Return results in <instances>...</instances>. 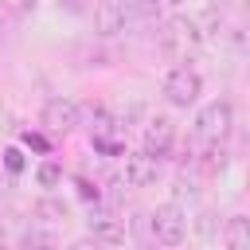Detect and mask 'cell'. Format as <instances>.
<instances>
[{"label": "cell", "instance_id": "1", "mask_svg": "<svg viewBox=\"0 0 250 250\" xmlns=\"http://www.w3.org/2000/svg\"><path fill=\"white\" fill-rule=\"evenodd\" d=\"M230 125H234V105L219 98V102H207V105L199 109V117H195V137L207 141V145H219V141H227Z\"/></svg>", "mask_w": 250, "mask_h": 250}, {"label": "cell", "instance_id": "2", "mask_svg": "<svg viewBox=\"0 0 250 250\" xmlns=\"http://www.w3.org/2000/svg\"><path fill=\"white\" fill-rule=\"evenodd\" d=\"M199 94H203V78H199L191 66H172V70H168V78H164V98H168V105L188 109V105L199 102Z\"/></svg>", "mask_w": 250, "mask_h": 250}, {"label": "cell", "instance_id": "3", "mask_svg": "<svg viewBox=\"0 0 250 250\" xmlns=\"http://www.w3.org/2000/svg\"><path fill=\"white\" fill-rule=\"evenodd\" d=\"M152 234H156V242L160 246H180L184 242V234H188V215L176 207V203H160L156 211H152Z\"/></svg>", "mask_w": 250, "mask_h": 250}, {"label": "cell", "instance_id": "4", "mask_svg": "<svg viewBox=\"0 0 250 250\" xmlns=\"http://www.w3.org/2000/svg\"><path fill=\"white\" fill-rule=\"evenodd\" d=\"M43 125H47L51 133H70V129H78V125H82L78 102H70V98H51V102L43 105Z\"/></svg>", "mask_w": 250, "mask_h": 250}, {"label": "cell", "instance_id": "5", "mask_svg": "<svg viewBox=\"0 0 250 250\" xmlns=\"http://www.w3.org/2000/svg\"><path fill=\"white\" fill-rule=\"evenodd\" d=\"M172 145H176V125H172V117H152L148 125H145V156H152L156 164L172 152Z\"/></svg>", "mask_w": 250, "mask_h": 250}, {"label": "cell", "instance_id": "6", "mask_svg": "<svg viewBox=\"0 0 250 250\" xmlns=\"http://www.w3.org/2000/svg\"><path fill=\"white\" fill-rule=\"evenodd\" d=\"M195 43H199V35H195V23H188V20H172V23L160 31V47H164L172 59H184Z\"/></svg>", "mask_w": 250, "mask_h": 250}, {"label": "cell", "instance_id": "7", "mask_svg": "<svg viewBox=\"0 0 250 250\" xmlns=\"http://www.w3.org/2000/svg\"><path fill=\"white\" fill-rule=\"evenodd\" d=\"M86 223H90V238H94V242H102V246H121V242H125V223H121L117 215L94 207Z\"/></svg>", "mask_w": 250, "mask_h": 250}, {"label": "cell", "instance_id": "8", "mask_svg": "<svg viewBox=\"0 0 250 250\" xmlns=\"http://www.w3.org/2000/svg\"><path fill=\"white\" fill-rule=\"evenodd\" d=\"M121 176H125V188H148V184H156L160 164H156L152 156H145V152H125Z\"/></svg>", "mask_w": 250, "mask_h": 250}, {"label": "cell", "instance_id": "9", "mask_svg": "<svg viewBox=\"0 0 250 250\" xmlns=\"http://www.w3.org/2000/svg\"><path fill=\"white\" fill-rule=\"evenodd\" d=\"M129 20V0H98L94 4V27L98 35H117Z\"/></svg>", "mask_w": 250, "mask_h": 250}, {"label": "cell", "instance_id": "10", "mask_svg": "<svg viewBox=\"0 0 250 250\" xmlns=\"http://www.w3.org/2000/svg\"><path fill=\"white\" fill-rule=\"evenodd\" d=\"M223 242H227V250H250V219L230 215L227 227H223Z\"/></svg>", "mask_w": 250, "mask_h": 250}, {"label": "cell", "instance_id": "11", "mask_svg": "<svg viewBox=\"0 0 250 250\" xmlns=\"http://www.w3.org/2000/svg\"><path fill=\"white\" fill-rule=\"evenodd\" d=\"M35 180H39V188H55V184L62 180V164H55V160H43V164L35 168Z\"/></svg>", "mask_w": 250, "mask_h": 250}, {"label": "cell", "instance_id": "12", "mask_svg": "<svg viewBox=\"0 0 250 250\" xmlns=\"http://www.w3.org/2000/svg\"><path fill=\"white\" fill-rule=\"evenodd\" d=\"M35 215L47 219V223H59V219H66V203H59V199H43V203L35 207Z\"/></svg>", "mask_w": 250, "mask_h": 250}, {"label": "cell", "instance_id": "13", "mask_svg": "<svg viewBox=\"0 0 250 250\" xmlns=\"http://www.w3.org/2000/svg\"><path fill=\"white\" fill-rule=\"evenodd\" d=\"M27 250H55L51 234H27Z\"/></svg>", "mask_w": 250, "mask_h": 250}, {"label": "cell", "instance_id": "14", "mask_svg": "<svg viewBox=\"0 0 250 250\" xmlns=\"http://www.w3.org/2000/svg\"><path fill=\"white\" fill-rule=\"evenodd\" d=\"M4 164H8V172H23V152L20 148H8L4 152Z\"/></svg>", "mask_w": 250, "mask_h": 250}, {"label": "cell", "instance_id": "15", "mask_svg": "<svg viewBox=\"0 0 250 250\" xmlns=\"http://www.w3.org/2000/svg\"><path fill=\"white\" fill-rule=\"evenodd\" d=\"M70 250H102V242H94V238H78V242H70Z\"/></svg>", "mask_w": 250, "mask_h": 250}, {"label": "cell", "instance_id": "16", "mask_svg": "<svg viewBox=\"0 0 250 250\" xmlns=\"http://www.w3.org/2000/svg\"><path fill=\"white\" fill-rule=\"evenodd\" d=\"M66 12H86V0H59Z\"/></svg>", "mask_w": 250, "mask_h": 250}, {"label": "cell", "instance_id": "17", "mask_svg": "<svg viewBox=\"0 0 250 250\" xmlns=\"http://www.w3.org/2000/svg\"><path fill=\"white\" fill-rule=\"evenodd\" d=\"M160 4H180V0H160Z\"/></svg>", "mask_w": 250, "mask_h": 250}]
</instances>
